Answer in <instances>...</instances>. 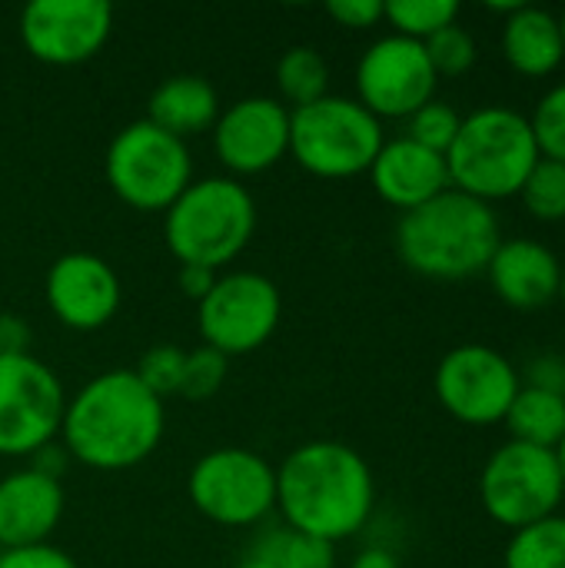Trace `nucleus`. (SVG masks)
<instances>
[{"label": "nucleus", "instance_id": "31", "mask_svg": "<svg viewBox=\"0 0 565 568\" xmlns=\"http://www.w3.org/2000/svg\"><path fill=\"white\" fill-rule=\"evenodd\" d=\"M226 366H230V359L223 353L210 349V346H200V349L186 353L180 396L190 399V403L213 399L223 389V383H226Z\"/></svg>", "mask_w": 565, "mask_h": 568}, {"label": "nucleus", "instance_id": "41", "mask_svg": "<svg viewBox=\"0 0 565 568\" xmlns=\"http://www.w3.org/2000/svg\"><path fill=\"white\" fill-rule=\"evenodd\" d=\"M559 300H563V306H565V266H563V283H559Z\"/></svg>", "mask_w": 565, "mask_h": 568}, {"label": "nucleus", "instance_id": "35", "mask_svg": "<svg viewBox=\"0 0 565 568\" xmlns=\"http://www.w3.org/2000/svg\"><path fill=\"white\" fill-rule=\"evenodd\" d=\"M526 386L565 396V356H559V353H543V356H536V359L526 366Z\"/></svg>", "mask_w": 565, "mask_h": 568}, {"label": "nucleus", "instance_id": "24", "mask_svg": "<svg viewBox=\"0 0 565 568\" xmlns=\"http://www.w3.org/2000/svg\"><path fill=\"white\" fill-rule=\"evenodd\" d=\"M506 568H565V516L516 529L506 546Z\"/></svg>", "mask_w": 565, "mask_h": 568}, {"label": "nucleus", "instance_id": "26", "mask_svg": "<svg viewBox=\"0 0 565 568\" xmlns=\"http://www.w3.org/2000/svg\"><path fill=\"white\" fill-rule=\"evenodd\" d=\"M383 17L396 27L400 37L423 43L436 30L456 23L460 3L456 0H390L383 3Z\"/></svg>", "mask_w": 565, "mask_h": 568}, {"label": "nucleus", "instance_id": "40", "mask_svg": "<svg viewBox=\"0 0 565 568\" xmlns=\"http://www.w3.org/2000/svg\"><path fill=\"white\" fill-rule=\"evenodd\" d=\"M556 459H559V469H563V483H565V439L556 446Z\"/></svg>", "mask_w": 565, "mask_h": 568}, {"label": "nucleus", "instance_id": "29", "mask_svg": "<svg viewBox=\"0 0 565 568\" xmlns=\"http://www.w3.org/2000/svg\"><path fill=\"white\" fill-rule=\"evenodd\" d=\"M423 47H426V57H430L436 77H460L476 63V40L460 23L436 30L433 37L423 40Z\"/></svg>", "mask_w": 565, "mask_h": 568}, {"label": "nucleus", "instance_id": "8", "mask_svg": "<svg viewBox=\"0 0 565 568\" xmlns=\"http://www.w3.org/2000/svg\"><path fill=\"white\" fill-rule=\"evenodd\" d=\"M186 493L196 513L210 523L246 529L276 509V466L240 446L210 449L193 463Z\"/></svg>", "mask_w": 565, "mask_h": 568}, {"label": "nucleus", "instance_id": "18", "mask_svg": "<svg viewBox=\"0 0 565 568\" xmlns=\"http://www.w3.org/2000/svg\"><path fill=\"white\" fill-rule=\"evenodd\" d=\"M370 180H373L376 193L403 213H410V210L430 203L433 196H440L443 190H450L446 156L420 146L410 136L383 143V150L376 153V160L370 166Z\"/></svg>", "mask_w": 565, "mask_h": 568}, {"label": "nucleus", "instance_id": "16", "mask_svg": "<svg viewBox=\"0 0 565 568\" xmlns=\"http://www.w3.org/2000/svg\"><path fill=\"white\" fill-rule=\"evenodd\" d=\"M43 296L50 313L77 329L93 333L107 326L120 310V280L113 266L97 253H63L50 263L43 280Z\"/></svg>", "mask_w": 565, "mask_h": 568}, {"label": "nucleus", "instance_id": "15", "mask_svg": "<svg viewBox=\"0 0 565 568\" xmlns=\"http://www.w3.org/2000/svg\"><path fill=\"white\" fill-rule=\"evenodd\" d=\"M220 163L240 176L263 173L290 153V110L273 97H243L213 123Z\"/></svg>", "mask_w": 565, "mask_h": 568}, {"label": "nucleus", "instance_id": "17", "mask_svg": "<svg viewBox=\"0 0 565 568\" xmlns=\"http://www.w3.org/2000/svg\"><path fill=\"white\" fill-rule=\"evenodd\" d=\"M63 519V486L37 469L0 479V549L40 546Z\"/></svg>", "mask_w": 565, "mask_h": 568}, {"label": "nucleus", "instance_id": "2", "mask_svg": "<svg viewBox=\"0 0 565 568\" xmlns=\"http://www.w3.org/2000/svg\"><path fill=\"white\" fill-rule=\"evenodd\" d=\"M163 426V399H157L133 369H110L67 399L60 439L70 459L120 473L143 463L160 446Z\"/></svg>", "mask_w": 565, "mask_h": 568}, {"label": "nucleus", "instance_id": "38", "mask_svg": "<svg viewBox=\"0 0 565 568\" xmlns=\"http://www.w3.org/2000/svg\"><path fill=\"white\" fill-rule=\"evenodd\" d=\"M350 568H400V559H396L390 549H383V546H370V549H363V552L353 559V566Z\"/></svg>", "mask_w": 565, "mask_h": 568}, {"label": "nucleus", "instance_id": "21", "mask_svg": "<svg viewBox=\"0 0 565 568\" xmlns=\"http://www.w3.org/2000/svg\"><path fill=\"white\" fill-rule=\"evenodd\" d=\"M503 53L526 77L553 73L565 57L563 23L546 7H519L503 27Z\"/></svg>", "mask_w": 565, "mask_h": 568}, {"label": "nucleus", "instance_id": "9", "mask_svg": "<svg viewBox=\"0 0 565 568\" xmlns=\"http://www.w3.org/2000/svg\"><path fill=\"white\" fill-rule=\"evenodd\" d=\"M565 496L556 449H539L509 439L500 446L480 476L483 509L506 529H526L556 516Z\"/></svg>", "mask_w": 565, "mask_h": 568}, {"label": "nucleus", "instance_id": "23", "mask_svg": "<svg viewBox=\"0 0 565 568\" xmlns=\"http://www.w3.org/2000/svg\"><path fill=\"white\" fill-rule=\"evenodd\" d=\"M276 87L283 93V100L296 110L306 106L320 97H326L330 87V67L323 60V53L310 43H296L290 47L280 63H276Z\"/></svg>", "mask_w": 565, "mask_h": 568}, {"label": "nucleus", "instance_id": "10", "mask_svg": "<svg viewBox=\"0 0 565 568\" xmlns=\"http://www.w3.org/2000/svg\"><path fill=\"white\" fill-rule=\"evenodd\" d=\"M67 393L33 353L0 356V456H37L63 426Z\"/></svg>", "mask_w": 565, "mask_h": 568}, {"label": "nucleus", "instance_id": "28", "mask_svg": "<svg viewBox=\"0 0 565 568\" xmlns=\"http://www.w3.org/2000/svg\"><path fill=\"white\" fill-rule=\"evenodd\" d=\"M183 366H186V353L173 343H160L153 349H147L137 363V379L157 396V399H167V396H180V386H183Z\"/></svg>", "mask_w": 565, "mask_h": 568}, {"label": "nucleus", "instance_id": "5", "mask_svg": "<svg viewBox=\"0 0 565 568\" xmlns=\"http://www.w3.org/2000/svg\"><path fill=\"white\" fill-rule=\"evenodd\" d=\"M253 230L256 203L233 176L193 180L163 213V240L180 266H226L246 250Z\"/></svg>", "mask_w": 565, "mask_h": 568}, {"label": "nucleus", "instance_id": "20", "mask_svg": "<svg viewBox=\"0 0 565 568\" xmlns=\"http://www.w3.org/2000/svg\"><path fill=\"white\" fill-rule=\"evenodd\" d=\"M216 116H220V97H216L213 83L196 73H176V77L163 80L153 90L150 110H147L150 123H157L160 130H167L180 140L210 130L216 123Z\"/></svg>", "mask_w": 565, "mask_h": 568}, {"label": "nucleus", "instance_id": "1", "mask_svg": "<svg viewBox=\"0 0 565 568\" xmlns=\"http://www.w3.org/2000/svg\"><path fill=\"white\" fill-rule=\"evenodd\" d=\"M376 503L370 463L346 443L313 439L296 446L276 469V509L296 532L330 546L356 536Z\"/></svg>", "mask_w": 565, "mask_h": 568}, {"label": "nucleus", "instance_id": "36", "mask_svg": "<svg viewBox=\"0 0 565 568\" xmlns=\"http://www.w3.org/2000/svg\"><path fill=\"white\" fill-rule=\"evenodd\" d=\"M20 353H30V326L20 316L3 313L0 316V356H20Z\"/></svg>", "mask_w": 565, "mask_h": 568}, {"label": "nucleus", "instance_id": "37", "mask_svg": "<svg viewBox=\"0 0 565 568\" xmlns=\"http://www.w3.org/2000/svg\"><path fill=\"white\" fill-rule=\"evenodd\" d=\"M176 283H180V293L186 300L200 303L213 290V283H216V270H206V266H180Z\"/></svg>", "mask_w": 565, "mask_h": 568}, {"label": "nucleus", "instance_id": "14", "mask_svg": "<svg viewBox=\"0 0 565 568\" xmlns=\"http://www.w3.org/2000/svg\"><path fill=\"white\" fill-rule=\"evenodd\" d=\"M113 10L103 0H33L20 10L27 53L50 67H77L110 40Z\"/></svg>", "mask_w": 565, "mask_h": 568}, {"label": "nucleus", "instance_id": "19", "mask_svg": "<svg viewBox=\"0 0 565 568\" xmlns=\"http://www.w3.org/2000/svg\"><path fill=\"white\" fill-rule=\"evenodd\" d=\"M486 273L500 300L516 310H539L553 303L563 283L559 256L539 240H503Z\"/></svg>", "mask_w": 565, "mask_h": 568}, {"label": "nucleus", "instance_id": "3", "mask_svg": "<svg viewBox=\"0 0 565 568\" xmlns=\"http://www.w3.org/2000/svg\"><path fill=\"white\" fill-rule=\"evenodd\" d=\"M500 243V220L490 203L453 186L403 213L396 223L400 260L430 280H466L486 273Z\"/></svg>", "mask_w": 565, "mask_h": 568}, {"label": "nucleus", "instance_id": "7", "mask_svg": "<svg viewBox=\"0 0 565 568\" xmlns=\"http://www.w3.org/2000/svg\"><path fill=\"white\" fill-rule=\"evenodd\" d=\"M107 183L133 210H170V203L193 183V160L186 140L160 130L150 120L127 123L107 146Z\"/></svg>", "mask_w": 565, "mask_h": 568}, {"label": "nucleus", "instance_id": "34", "mask_svg": "<svg viewBox=\"0 0 565 568\" xmlns=\"http://www.w3.org/2000/svg\"><path fill=\"white\" fill-rule=\"evenodd\" d=\"M326 13L350 30H366L383 20V0H330Z\"/></svg>", "mask_w": 565, "mask_h": 568}, {"label": "nucleus", "instance_id": "33", "mask_svg": "<svg viewBox=\"0 0 565 568\" xmlns=\"http://www.w3.org/2000/svg\"><path fill=\"white\" fill-rule=\"evenodd\" d=\"M0 568H77V562L63 549L40 542L23 549H0Z\"/></svg>", "mask_w": 565, "mask_h": 568}, {"label": "nucleus", "instance_id": "12", "mask_svg": "<svg viewBox=\"0 0 565 568\" xmlns=\"http://www.w3.org/2000/svg\"><path fill=\"white\" fill-rule=\"evenodd\" d=\"M433 386L443 409L470 426H490L506 419L516 393L523 389L516 366L483 343L450 349L436 366Z\"/></svg>", "mask_w": 565, "mask_h": 568}, {"label": "nucleus", "instance_id": "42", "mask_svg": "<svg viewBox=\"0 0 565 568\" xmlns=\"http://www.w3.org/2000/svg\"><path fill=\"white\" fill-rule=\"evenodd\" d=\"M559 23H563V43H565V13H563V17H559Z\"/></svg>", "mask_w": 565, "mask_h": 568}, {"label": "nucleus", "instance_id": "4", "mask_svg": "<svg viewBox=\"0 0 565 568\" xmlns=\"http://www.w3.org/2000/svg\"><path fill=\"white\" fill-rule=\"evenodd\" d=\"M539 160V146L513 106H480L463 116L453 146L446 150L450 186L483 203L516 196Z\"/></svg>", "mask_w": 565, "mask_h": 568}, {"label": "nucleus", "instance_id": "27", "mask_svg": "<svg viewBox=\"0 0 565 568\" xmlns=\"http://www.w3.org/2000/svg\"><path fill=\"white\" fill-rule=\"evenodd\" d=\"M519 193H523L526 210L536 220H543V223L565 220V163L539 156Z\"/></svg>", "mask_w": 565, "mask_h": 568}, {"label": "nucleus", "instance_id": "6", "mask_svg": "<svg viewBox=\"0 0 565 568\" xmlns=\"http://www.w3.org/2000/svg\"><path fill=\"white\" fill-rule=\"evenodd\" d=\"M383 143V123L360 100L326 93L290 110V153L313 176L346 180L370 173Z\"/></svg>", "mask_w": 565, "mask_h": 568}, {"label": "nucleus", "instance_id": "11", "mask_svg": "<svg viewBox=\"0 0 565 568\" xmlns=\"http://www.w3.org/2000/svg\"><path fill=\"white\" fill-rule=\"evenodd\" d=\"M196 316L203 346L230 359L270 343L283 316V300L270 276L243 270L216 276L213 290L196 303Z\"/></svg>", "mask_w": 565, "mask_h": 568}, {"label": "nucleus", "instance_id": "22", "mask_svg": "<svg viewBox=\"0 0 565 568\" xmlns=\"http://www.w3.org/2000/svg\"><path fill=\"white\" fill-rule=\"evenodd\" d=\"M506 426L516 443L556 449L565 439V396L523 386L506 413Z\"/></svg>", "mask_w": 565, "mask_h": 568}, {"label": "nucleus", "instance_id": "30", "mask_svg": "<svg viewBox=\"0 0 565 568\" xmlns=\"http://www.w3.org/2000/svg\"><path fill=\"white\" fill-rule=\"evenodd\" d=\"M460 123H463V116H460L450 103L430 100L426 106H420V110L410 116V133H406V136L416 140L420 146H426V150L446 156V150L453 146V140H456V133H460Z\"/></svg>", "mask_w": 565, "mask_h": 568}, {"label": "nucleus", "instance_id": "25", "mask_svg": "<svg viewBox=\"0 0 565 568\" xmlns=\"http://www.w3.org/2000/svg\"><path fill=\"white\" fill-rule=\"evenodd\" d=\"M250 556L266 559L273 568H336V546L296 532L290 526L266 532Z\"/></svg>", "mask_w": 565, "mask_h": 568}, {"label": "nucleus", "instance_id": "39", "mask_svg": "<svg viewBox=\"0 0 565 568\" xmlns=\"http://www.w3.org/2000/svg\"><path fill=\"white\" fill-rule=\"evenodd\" d=\"M236 568H273V566H270L266 559H260V556H246V559H243Z\"/></svg>", "mask_w": 565, "mask_h": 568}, {"label": "nucleus", "instance_id": "32", "mask_svg": "<svg viewBox=\"0 0 565 568\" xmlns=\"http://www.w3.org/2000/svg\"><path fill=\"white\" fill-rule=\"evenodd\" d=\"M529 126H533L539 156L565 163V83L553 87L539 100L536 113L529 116Z\"/></svg>", "mask_w": 565, "mask_h": 568}, {"label": "nucleus", "instance_id": "13", "mask_svg": "<svg viewBox=\"0 0 565 568\" xmlns=\"http://www.w3.org/2000/svg\"><path fill=\"white\" fill-rule=\"evenodd\" d=\"M436 70L420 40L390 33L366 47L356 67L360 103L380 116H413L436 93Z\"/></svg>", "mask_w": 565, "mask_h": 568}]
</instances>
